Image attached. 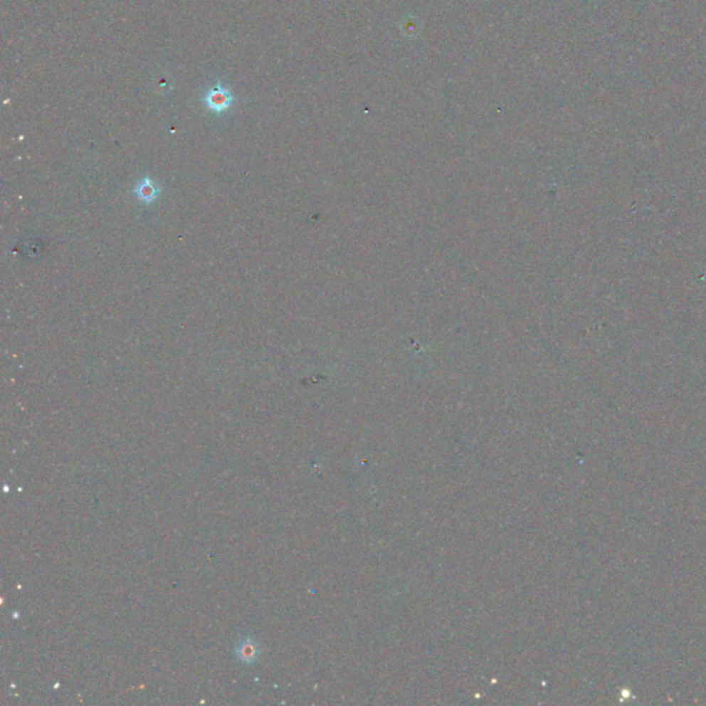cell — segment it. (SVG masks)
<instances>
[{
	"instance_id": "7a4b0ae2",
	"label": "cell",
	"mask_w": 706,
	"mask_h": 706,
	"mask_svg": "<svg viewBox=\"0 0 706 706\" xmlns=\"http://www.w3.org/2000/svg\"><path fill=\"white\" fill-rule=\"evenodd\" d=\"M132 192H134L135 198L138 199L141 203L149 206L160 196L162 189H160L159 184L154 181L151 176H144L142 179H139L135 184V186L132 188Z\"/></svg>"
},
{
	"instance_id": "6da1fadb",
	"label": "cell",
	"mask_w": 706,
	"mask_h": 706,
	"mask_svg": "<svg viewBox=\"0 0 706 706\" xmlns=\"http://www.w3.org/2000/svg\"><path fill=\"white\" fill-rule=\"evenodd\" d=\"M235 95L222 82H217L213 88H209L203 97V104L206 108L216 115H222L231 110L235 102Z\"/></svg>"
}]
</instances>
